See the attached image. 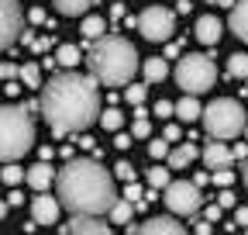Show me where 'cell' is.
<instances>
[{
	"label": "cell",
	"mask_w": 248,
	"mask_h": 235,
	"mask_svg": "<svg viewBox=\"0 0 248 235\" xmlns=\"http://www.w3.org/2000/svg\"><path fill=\"white\" fill-rule=\"evenodd\" d=\"M124 197H128V201H131V204H138V201H141V197H145V194H141V187H138V184H135V180H128V187H124Z\"/></svg>",
	"instance_id": "836d02e7"
},
{
	"label": "cell",
	"mask_w": 248,
	"mask_h": 235,
	"mask_svg": "<svg viewBox=\"0 0 248 235\" xmlns=\"http://www.w3.org/2000/svg\"><path fill=\"white\" fill-rule=\"evenodd\" d=\"M90 76L104 83V86H124L131 83V76L138 73V52L128 38L121 35H100L97 42H93L90 55Z\"/></svg>",
	"instance_id": "3957f363"
},
{
	"label": "cell",
	"mask_w": 248,
	"mask_h": 235,
	"mask_svg": "<svg viewBox=\"0 0 248 235\" xmlns=\"http://www.w3.org/2000/svg\"><path fill=\"white\" fill-rule=\"evenodd\" d=\"M210 180L217 187H231L234 184V173H231V166H221V169H210Z\"/></svg>",
	"instance_id": "f546056e"
},
{
	"label": "cell",
	"mask_w": 248,
	"mask_h": 235,
	"mask_svg": "<svg viewBox=\"0 0 248 235\" xmlns=\"http://www.w3.org/2000/svg\"><path fill=\"white\" fill-rule=\"evenodd\" d=\"M52 4H55L59 14H66V17H83L97 0H52Z\"/></svg>",
	"instance_id": "ffe728a7"
},
{
	"label": "cell",
	"mask_w": 248,
	"mask_h": 235,
	"mask_svg": "<svg viewBox=\"0 0 248 235\" xmlns=\"http://www.w3.org/2000/svg\"><path fill=\"white\" fill-rule=\"evenodd\" d=\"M228 73H231L234 80H245V76H248V55H245V52L228 55Z\"/></svg>",
	"instance_id": "cb8c5ba5"
},
{
	"label": "cell",
	"mask_w": 248,
	"mask_h": 235,
	"mask_svg": "<svg viewBox=\"0 0 248 235\" xmlns=\"http://www.w3.org/2000/svg\"><path fill=\"white\" fill-rule=\"evenodd\" d=\"M35 145V121L28 104H0V163H17Z\"/></svg>",
	"instance_id": "277c9868"
},
{
	"label": "cell",
	"mask_w": 248,
	"mask_h": 235,
	"mask_svg": "<svg viewBox=\"0 0 248 235\" xmlns=\"http://www.w3.org/2000/svg\"><path fill=\"white\" fill-rule=\"evenodd\" d=\"M17 69H21V66H14V63H0V80H14Z\"/></svg>",
	"instance_id": "e575fe53"
},
{
	"label": "cell",
	"mask_w": 248,
	"mask_h": 235,
	"mask_svg": "<svg viewBox=\"0 0 248 235\" xmlns=\"http://www.w3.org/2000/svg\"><path fill=\"white\" fill-rule=\"evenodd\" d=\"M38 111L45 114V121H48V128L55 135L86 132L100 118V90H97V80L83 76L76 69L55 73L42 86Z\"/></svg>",
	"instance_id": "6da1fadb"
},
{
	"label": "cell",
	"mask_w": 248,
	"mask_h": 235,
	"mask_svg": "<svg viewBox=\"0 0 248 235\" xmlns=\"http://www.w3.org/2000/svg\"><path fill=\"white\" fill-rule=\"evenodd\" d=\"M0 180H4L7 187H17V184L24 180V169H21V166H14V163H7V166H4V173H0Z\"/></svg>",
	"instance_id": "83f0119b"
},
{
	"label": "cell",
	"mask_w": 248,
	"mask_h": 235,
	"mask_svg": "<svg viewBox=\"0 0 248 235\" xmlns=\"http://www.w3.org/2000/svg\"><path fill=\"white\" fill-rule=\"evenodd\" d=\"M114 145H117V149H128V145H131V135H117Z\"/></svg>",
	"instance_id": "b9f144b4"
},
{
	"label": "cell",
	"mask_w": 248,
	"mask_h": 235,
	"mask_svg": "<svg viewBox=\"0 0 248 235\" xmlns=\"http://www.w3.org/2000/svg\"><path fill=\"white\" fill-rule=\"evenodd\" d=\"M241 180H245V187H248V159H245V166H241Z\"/></svg>",
	"instance_id": "f6af8a7d"
},
{
	"label": "cell",
	"mask_w": 248,
	"mask_h": 235,
	"mask_svg": "<svg viewBox=\"0 0 248 235\" xmlns=\"http://www.w3.org/2000/svg\"><path fill=\"white\" fill-rule=\"evenodd\" d=\"M7 208H11V204H7V201H0V218H4V215H7Z\"/></svg>",
	"instance_id": "bcb514c9"
},
{
	"label": "cell",
	"mask_w": 248,
	"mask_h": 235,
	"mask_svg": "<svg viewBox=\"0 0 248 235\" xmlns=\"http://www.w3.org/2000/svg\"><path fill=\"white\" fill-rule=\"evenodd\" d=\"M148 184H152L155 190H162V187L169 184V166H152V169H148Z\"/></svg>",
	"instance_id": "4316f807"
},
{
	"label": "cell",
	"mask_w": 248,
	"mask_h": 235,
	"mask_svg": "<svg viewBox=\"0 0 248 235\" xmlns=\"http://www.w3.org/2000/svg\"><path fill=\"white\" fill-rule=\"evenodd\" d=\"M79 59H83V55H79L76 45H59V52H55V63H59V66H66V69H73Z\"/></svg>",
	"instance_id": "603a6c76"
},
{
	"label": "cell",
	"mask_w": 248,
	"mask_h": 235,
	"mask_svg": "<svg viewBox=\"0 0 248 235\" xmlns=\"http://www.w3.org/2000/svg\"><path fill=\"white\" fill-rule=\"evenodd\" d=\"M141 73H145V80H148V83H162V80L169 76V63H166L162 55H152V59H145Z\"/></svg>",
	"instance_id": "e0dca14e"
},
{
	"label": "cell",
	"mask_w": 248,
	"mask_h": 235,
	"mask_svg": "<svg viewBox=\"0 0 248 235\" xmlns=\"http://www.w3.org/2000/svg\"><path fill=\"white\" fill-rule=\"evenodd\" d=\"M217 204H221V208H234V194L224 187V190H221V197H217Z\"/></svg>",
	"instance_id": "8d00e7d4"
},
{
	"label": "cell",
	"mask_w": 248,
	"mask_h": 235,
	"mask_svg": "<svg viewBox=\"0 0 248 235\" xmlns=\"http://www.w3.org/2000/svg\"><path fill=\"white\" fill-rule=\"evenodd\" d=\"M245 135H248V125H245Z\"/></svg>",
	"instance_id": "7dc6e473"
},
{
	"label": "cell",
	"mask_w": 248,
	"mask_h": 235,
	"mask_svg": "<svg viewBox=\"0 0 248 235\" xmlns=\"http://www.w3.org/2000/svg\"><path fill=\"white\" fill-rule=\"evenodd\" d=\"M207 4H214V7H231L234 0H207Z\"/></svg>",
	"instance_id": "ee69618b"
},
{
	"label": "cell",
	"mask_w": 248,
	"mask_h": 235,
	"mask_svg": "<svg viewBox=\"0 0 248 235\" xmlns=\"http://www.w3.org/2000/svg\"><path fill=\"white\" fill-rule=\"evenodd\" d=\"M234 225L248 228V208H234Z\"/></svg>",
	"instance_id": "f35d334b"
},
{
	"label": "cell",
	"mask_w": 248,
	"mask_h": 235,
	"mask_svg": "<svg viewBox=\"0 0 248 235\" xmlns=\"http://www.w3.org/2000/svg\"><path fill=\"white\" fill-rule=\"evenodd\" d=\"M221 211H224L221 204H214V208H207V221H217V218H221Z\"/></svg>",
	"instance_id": "60d3db41"
},
{
	"label": "cell",
	"mask_w": 248,
	"mask_h": 235,
	"mask_svg": "<svg viewBox=\"0 0 248 235\" xmlns=\"http://www.w3.org/2000/svg\"><path fill=\"white\" fill-rule=\"evenodd\" d=\"M62 232H76V235H107L110 225H104L100 215H83V211H76V215L69 218V225H62Z\"/></svg>",
	"instance_id": "8fae6325"
},
{
	"label": "cell",
	"mask_w": 248,
	"mask_h": 235,
	"mask_svg": "<svg viewBox=\"0 0 248 235\" xmlns=\"http://www.w3.org/2000/svg\"><path fill=\"white\" fill-rule=\"evenodd\" d=\"M59 184V204L69 208L73 215H107L110 204L117 201L114 176L97 163V159H69L55 173Z\"/></svg>",
	"instance_id": "7a4b0ae2"
},
{
	"label": "cell",
	"mask_w": 248,
	"mask_h": 235,
	"mask_svg": "<svg viewBox=\"0 0 248 235\" xmlns=\"http://www.w3.org/2000/svg\"><path fill=\"white\" fill-rule=\"evenodd\" d=\"M24 180L35 187V190H48V187L55 184V169H52L48 163H35V166L24 173Z\"/></svg>",
	"instance_id": "2e32d148"
},
{
	"label": "cell",
	"mask_w": 248,
	"mask_h": 235,
	"mask_svg": "<svg viewBox=\"0 0 248 235\" xmlns=\"http://www.w3.org/2000/svg\"><path fill=\"white\" fill-rule=\"evenodd\" d=\"M203 128L210 138H234L245 132V107L234 101V97H217L203 107Z\"/></svg>",
	"instance_id": "5b68a950"
},
{
	"label": "cell",
	"mask_w": 248,
	"mask_h": 235,
	"mask_svg": "<svg viewBox=\"0 0 248 235\" xmlns=\"http://www.w3.org/2000/svg\"><path fill=\"white\" fill-rule=\"evenodd\" d=\"M228 28L248 45V0H234L231 4V17H228Z\"/></svg>",
	"instance_id": "9a60e30c"
},
{
	"label": "cell",
	"mask_w": 248,
	"mask_h": 235,
	"mask_svg": "<svg viewBox=\"0 0 248 235\" xmlns=\"http://www.w3.org/2000/svg\"><path fill=\"white\" fill-rule=\"evenodd\" d=\"M176 83L183 86V94H207L210 86L217 83V66L210 55H200V52H190L179 59L176 66Z\"/></svg>",
	"instance_id": "8992f818"
},
{
	"label": "cell",
	"mask_w": 248,
	"mask_h": 235,
	"mask_svg": "<svg viewBox=\"0 0 248 235\" xmlns=\"http://www.w3.org/2000/svg\"><path fill=\"white\" fill-rule=\"evenodd\" d=\"M24 32V17L17 0H0V52L11 49Z\"/></svg>",
	"instance_id": "9c48e42d"
},
{
	"label": "cell",
	"mask_w": 248,
	"mask_h": 235,
	"mask_svg": "<svg viewBox=\"0 0 248 235\" xmlns=\"http://www.w3.org/2000/svg\"><path fill=\"white\" fill-rule=\"evenodd\" d=\"M197 159V145L193 142H186V145H176V149L169 152V169H186Z\"/></svg>",
	"instance_id": "ac0fdd59"
},
{
	"label": "cell",
	"mask_w": 248,
	"mask_h": 235,
	"mask_svg": "<svg viewBox=\"0 0 248 235\" xmlns=\"http://www.w3.org/2000/svg\"><path fill=\"white\" fill-rule=\"evenodd\" d=\"M107 215H110V225H128L131 215H135V204H131L128 197H124V201L117 197V201L110 204V211H107Z\"/></svg>",
	"instance_id": "44dd1931"
},
{
	"label": "cell",
	"mask_w": 248,
	"mask_h": 235,
	"mask_svg": "<svg viewBox=\"0 0 248 235\" xmlns=\"http://www.w3.org/2000/svg\"><path fill=\"white\" fill-rule=\"evenodd\" d=\"M131 135H135V138H148V135H152V125H148V118H145V114H138V118H135Z\"/></svg>",
	"instance_id": "d6a6232c"
},
{
	"label": "cell",
	"mask_w": 248,
	"mask_h": 235,
	"mask_svg": "<svg viewBox=\"0 0 248 235\" xmlns=\"http://www.w3.org/2000/svg\"><path fill=\"white\" fill-rule=\"evenodd\" d=\"M162 138H169V142H179V138H183L179 125H166V135H162Z\"/></svg>",
	"instance_id": "74e56055"
},
{
	"label": "cell",
	"mask_w": 248,
	"mask_h": 235,
	"mask_svg": "<svg viewBox=\"0 0 248 235\" xmlns=\"http://www.w3.org/2000/svg\"><path fill=\"white\" fill-rule=\"evenodd\" d=\"M193 228H197V232H200V235H210V228H214V221H197V225H193Z\"/></svg>",
	"instance_id": "7bdbcfd3"
},
{
	"label": "cell",
	"mask_w": 248,
	"mask_h": 235,
	"mask_svg": "<svg viewBox=\"0 0 248 235\" xmlns=\"http://www.w3.org/2000/svg\"><path fill=\"white\" fill-rule=\"evenodd\" d=\"M59 197H48L45 190H38V197L31 201V218H35V225H55L59 221Z\"/></svg>",
	"instance_id": "7c38bea8"
},
{
	"label": "cell",
	"mask_w": 248,
	"mask_h": 235,
	"mask_svg": "<svg viewBox=\"0 0 248 235\" xmlns=\"http://www.w3.org/2000/svg\"><path fill=\"white\" fill-rule=\"evenodd\" d=\"M155 114H159V118H169V114H176V104H169V101H159V104H155Z\"/></svg>",
	"instance_id": "d590c367"
},
{
	"label": "cell",
	"mask_w": 248,
	"mask_h": 235,
	"mask_svg": "<svg viewBox=\"0 0 248 235\" xmlns=\"http://www.w3.org/2000/svg\"><path fill=\"white\" fill-rule=\"evenodd\" d=\"M128 232H141V235H183L186 228L176 221V215L169 211V215H155V218H148V221H141V225H128Z\"/></svg>",
	"instance_id": "30bf717a"
},
{
	"label": "cell",
	"mask_w": 248,
	"mask_h": 235,
	"mask_svg": "<svg viewBox=\"0 0 248 235\" xmlns=\"http://www.w3.org/2000/svg\"><path fill=\"white\" fill-rule=\"evenodd\" d=\"M200 114H203V107H200L197 94H186V97L176 104V118H179V121H197Z\"/></svg>",
	"instance_id": "d6986e66"
},
{
	"label": "cell",
	"mask_w": 248,
	"mask_h": 235,
	"mask_svg": "<svg viewBox=\"0 0 248 235\" xmlns=\"http://www.w3.org/2000/svg\"><path fill=\"white\" fill-rule=\"evenodd\" d=\"M231 152H234V159H248V145H245V142H238Z\"/></svg>",
	"instance_id": "ab89813d"
},
{
	"label": "cell",
	"mask_w": 248,
	"mask_h": 235,
	"mask_svg": "<svg viewBox=\"0 0 248 235\" xmlns=\"http://www.w3.org/2000/svg\"><path fill=\"white\" fill-rule=\"evenodd\" d=\"M135 24H138L141 38H148V42H169L172 32H176V14H172L169 7L152 4V7L141 11V17H138Z\"/></svg>",
	"instance_id": "ba28073f"
},
{
	"label": "cell",
	"mask_w": 248,
	"mask_h": 235,
	"mask_svg": "<svg viewBox=\"0 0 248 235\" xmlns=\"http://www.w3.org/2000/svg\"><path fill=\"white\" fill-rule=\"evenodd\" d=\"M17 76H21L24 86H42V69H38L35 63H24V66L17 69Z\"/></svg>",
	"instance_id": "484cf974"
},
{
	"label": "cell",
	"mask_w": 248,
	"mask_h": 235,
	"mask_svg": "<svg viewBox=\"0 0 248 235\" xmlns=\"http://www.w3.org/2000/svg\"><path fill=\"white\" fill-rule=\"evenodd\" d=\"M97 121H100V125H104L107 132H121V125H124V114H121L117 107H107V111H104V114L97 118Z\"/></svg>",
	"instance_id": "d4e9b609"
},
{
	"label": "cell",
	"mask_w": 248,
	"mask_h": 235,
	"mask_svg": "<svg viewBox=\"0 0 248 235\" xmlns=\"http://www.w3.org/2000/svg\"><path fill=\"white\" fill-rule=\"evenodd\" d=\"M114 176H117V180H124V184H128V180H135V166H131L128 159H121V163L114 166Z\"/></svg>",
	"instance_id": "1f68e13d"
},
{
	"label": "cell",
	"mask_w": 248,
	"mask_h": 235,
	"mask_svg": "<svg viewBox=\"0 0 248 235\" xmlns=\"http://www.w3.org/2000/svg\"><path fill=\"white\" fill-rule=\"evenodd\" d=\"M79 32H83V38L97 42V38L107 32V21H104V17H97V14H86V17H83V24H79Z\"/></svg>",
	"instance_id": "7402d4cb"
},
{
	"label": "cell",
	"mask_w": 248,
	"mask_h": 235,
	"mask_svg": "<svg viewBox=\"0 0 248 235\" xmlns=\"http://www.w3.org/2000/svg\"><path fill=\"white\" fill-rule=\"evenodd\" d=\"M124 97H128V104H145V97H148V86H138V83H131L128 90H124Z\"/></svg>",
	"instance_id": "4dcf8cb0"
},
{
	"label": "cell",
	"mask_w": 248,
	"mask_h": 235,
	"mask_svg": "<svg viewBox=\"0 0 248 235\" xmlns=\"http://www.w3.org/2000/svg\"><path fill=\"white\" fill-rule=\"evenodd\" d=\"M203 163H207V169H221V166H231L234 163V152L224 145V138H217V142H207L203 145Z\"/></svg>",
	"instance_id": "4fadbf2b"
},
{
	"label": "cell",
	"mask_w": 248,
	"mask_h": 235,
	"mask_svg": "<svg viewBox=\"0 0 248 235\" xmlns=\"http://www.w3.org/2000/svg\"><path fill=\"white\" fill-rule=\"evenodd\" d=\"M148 156L152 159H166L169 156V138H152L148 142Z\"/></svg>",
	"instance_id": "f1b7e54d"
},
{
	"label": "cell",
	"mask_w": 248,
	"mask_h": 235,
	"mask_svg": "<svg viewBox=\"0 0 248 235\" xmlns=\"http://www.w3.org/2000/svg\"><path fill=\"white\" fill-rule=\"evenodd\" d=\"M162 201L166 208L176 215V218H190L203 208V197H200V187L193 180H169L162 187Z\"/></svg>",
	"instance_id": "52a82bcc"
},
{
	"label": "cell",
	"mask_w": 248,
	"mask_h": 235,
	"mask_svg": "<svg viewBox=\"0 0 248 235\" xmlns=\"http://www.w3.org/2000/svg\"><path fill=\"white\" fill-rule=\"evenodd\" d=\"M193 35H197V42H203V45H217V42H221V35H224V24L217 21L214 14H203V17H197V24H193Z\"/></svg>",
	"instance_id": "5bb4252c"
}]
</instances>
